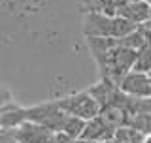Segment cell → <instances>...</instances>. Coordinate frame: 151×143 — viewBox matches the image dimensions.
Here are the masks:
<instances>
[{"label":"cell","instance_id":"cell-1","mask_svg":"<svg viewBox=\"0 0 151 143\" xmlns=\"http://www.w3.org/2000/svg\"><path fill=\"white\" fill-rule=\"evenodd\" d=\"M138 25L132 23L130 19L121 17V15H110L104 11H91L85 13L83 21V34L85 38L89 36H104V38H123L129 32L136 30Z\"/></svg>","mask_w":151,"mask_h":143},{"label":"cell","instance_id":"cell-2","mask_svg":"<svg viewBox=\"0 0 151 143\" xmlns=\"http://www.w3.org/2000/svg\"><path fill=\"white\" fill-rule=\"evenodd\" d=\"M27 111V121L30 122H38V124L49 128L53 132H60L64 124V119L68 113H64L60 106L57 104V100L53 102H45L40 106H32V107H25Z\"/></svg>","mask_w":151,"mask_h":143},{"label":"cell","instance_id":"cell-3","mask_svg":"<svg viewBox=\"0 0 151 143\" xmlns=\"http://www.w3.org/2000/svg\"><path fill=\"white\" fill-rule=\"evenodd\" d=\"M57 104L60 106V109H63L64 113L81 117V119H85V121L100 115V111H102L100 104H98L87 90L78 92V94H70V96H64V98H59Z\"/></svg>","mask_w":151,"mask_h":143},{"label":"cell","instance_id":"cell-4","mask_svg":"<svg viewBox=\"0 0 151 143\" xmlns=\"http://www.w3.org/2000/svg\"><path fill=\"white\" fill-rule=\"evenodd\" d=\"M87 45L91 49V55L94 62L98 66L100 77H106L108 74V64H110V56L113 47L117 45V38H104V36H89Z\"/></svg>","mask_w":151,"mask_h":143},{"label":"cell","instance_id":"cell-5","mask_svg":"<svg viewBox=\"0 0 151 143\" xmlns=\"http://www.w3.org/2000/svg\"><path fill=\"white\" fill-rule=\"evenodd\" d=\"M119 89L130 96H140V98L151 96V75L144 74V72L130 70L129 74L121 77Z\"/></svg>","mask_w":151,"mask_h":143},{"label":"cell","instance_id":"cell-6","mask_svg":"<svg viewBox=\"0 0 151 143\" xmlns=\"http://www.w3.org/2000/svg\"><path fill=\"white\" fill-rule=\"evenodd\" d=\"M13 134V139L15 143H47L49 139L51 132L49 128L38 124V122H23V124H19L17 128H9Z\"/></svg>","mask_w":151,"mask_h":143},{"label":"cell","instance_id":"cell-7","mask_svg":"<svg viewBox=\"0 0 151 143\" xmlns=\"http://www.w3.org/2000/svg\"><path fill=\"white\" fill-rule=\"evenodd\" d=\"M115 132H117V128H113L102 115H96L85 122L81 137L93 139V141H108V139H113Z\"/></svg>","mask_w":151,"mask_h":143},{"label":"cell","instance_id":"cell-8","mask_svg":"<svg viewBox=\"0 0 151 143\" xmlns=\"http://www.w3.org/2000/svg\"><path fill=\"white\" fill-rule=\"evenodd\" d=\"M117 15L127 17L132 23L140 25L151 17V4L147 0H123L117 8Z\"/></svg>","mask_w":151,"mask_h":143},{"label":"cell","instance_id":"cell-9","mask_svg":"<svg viewBox=\"0 0 151 143\" xmlns=\"http://www.w3.org/2000/svg\"><path fill=\"white\" fill-rule=\"evenodd\" d=\"M145 137L147 136H144L136 128L125 124V126L117 128L115 136H113V143H145Z\"/></svg>","mask_w":151,"mask_h":143},{"label":"cell","instance_id":"cell-10","mask_svg":"<svg viewBox=\"0 0 151 143\" xmlns=\"http://www.w3.org/2000/svg\"><path fill=\"white\" fill-rule=\"evenodd\" d=\"M85 119L81 117H76V115H66L64 119V124H63V130L60 132H66L70 137H74V139H79L83 134V128H85Z\"/></svg>","mask_w":151,"mask_h":143},{"label":"cell","instance_id":"cell-11","mask_svg":"<svg viewBox=\"0 0 151 143\" xmlns=\"http://www.w3.org/2000/svg\"><path fill=\"white\" fill-rule=\"evenodd\" d=\"M132 70L136 72H144V74H151V45L145 44L144 47H140L136 51V59Z\"/></svg>","mask_w":151,"mask_h":143},{"label":"cell","instance_id":"cell-12","mask_svg":"<svg viewBox=\"0 0 151 143\" xmlns=\"http://www.w3.org/2000/svg\"><path fill=\"white\" fill-rule=\"evenodd\" d=\"M117 44L119 45H125V47H130V49H136L138 51L140 47H144L145 44H147V38H145V34L140 30V28H136V30L129 32L127 36H123L117 40Z\"/></svg>","mask_w":151,"mask_h":143},{"label":"cell","instance_id":"cell-13","mask_svg":"<svg viewBox=\"0 0 151 143\" xmlns=\"http://www.w3.org/2000/svg\"><path fill=\"white\" fill-rule=\"evenodd\" d=\"M76 139L74 137H70L66 132H51L49 139H47V143H74Z\"/></svg>","mask_w":151,"mask_h":143},{"label":"cell","instance_id":"cell-14","mask_svg":"<svg viewBox=\"0 0 151 143\" xmlns=\"http://www.w3.org/2000/svg\"><path fill=\"white\" fill-rule=\"evenodd\" d=\"M74 143H102V141H93V139H85V137H79V139H76Z\"/></svg>","mask_w":151,"mask_h":143},{"label":"cell","instance_id":"cell-15","mask_svg":"<svg viewBox=\"0 0 151 143\" xmlns=\"http://www.w3.org/2000/svg\"><path fill=\"white\" fill-rule=\"evenodd\" d=\"M145 143H151V136H147V137H145Z\"/></svg>","mask_w":151,"mask_h":143},{"label":"cell","instance_id":"cell-16","mask_svg":"<svg viewBox=\"0 0 151 143\" xmlns=\"http://www.w3.org/2000/svg\"><path fill=\"white\" fill-rule=\"evenodd\" d=\"M147 44H149V45H151V34H149V36H147Z\"/></svg>","mask_w":151,"mask_h":143},{"label":"cell","instance_id":"cell-17","mask_svg":"<svg viewBox=\"0 0 151 143\" xmlns=\"http://www.w3.org/2000/svg\"><path fill=\"white\" fill-rule=\"evenodd\" d=\"M102 143H113V139H108V141H102Z\"/></svg>","mask_w":151,"mask_h":143},{"label":"cell","instance_id":"cell-18","mask_svg":"<svg viewBox=\"0 0 151 143\" xmlns=\"http://www.w3.org/2000/svg\"><path fill=\"white\" fill-rule=\"evenodd\" d=\"M149 4H151V2H149Z\"/></svg>","mask_w":151,"mask_h":143},{"label":"cell","instance_id":"cell-19","mask_svg":"<svg viewBox=\"0 0 151 143\" xmlns=\"http://www.w3.org/2000/svg\"><path fill=\"white\" fill-rule=\"evenodd\" d=\"M149 75H151V74H149Z\"/></svg>","mask_w":151,"mask_h":143}]
</instances>
